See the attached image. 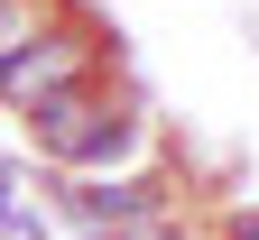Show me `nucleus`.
<instances>
[{
	"mask_svg": "<svg viewBox=\"0 0 259 240\" xmlns=\"http://www.w3.org/2000/svg\"><path fill=\"white\" fill-rule=\"evenodd\" d=\"M65 213H74L83 231H130V222L167 213V185L157 176H83L74 194H65Z\"/></svg>",
	"mask_w": 259,
	"mask_h": 240,
	"instance_id": "7ed1b4c3",
	"label": "nucleus"
},
{
	"mask_svg": "<svg viewBox=\"0 0 259 240\" xmlns=\"http://www.w3.org/2000/svg\"><path fill=\"white\" fill-rule=\"evenodd\" d=\"M74 83H102V28H93V19H47L37 37L0 65V102H10L19 120L37 111V102L74 92Z\"/></svg>",
	"mask_w": 259,
	"mask_h": 240,
	"instance_id": "f03ea898",
	"label": "nucleus"
},
{
	"mask_svg": "<svg viewBox=\"0 0 259 240\" xmlns=\"http://www.w3.org/2000/svg\"><path fill=\"white\" fill-rule=\"evenodd\" d=\"M111 240H204V231H194V222H176V203H167V213L130 222V231H111Z\"/></svg>",
	"mask_w": 259,
	"mask_h": 240,
	"instance_id": "39448f33",
	"label": "nucleus"
},
{
	"mask_svg": "<svg viewBox=\"0 0 259 240\" xmlns=\"http://www.w3.org/2000/svg\"><path fill=\"white\" fill-rule=\"evenodd\" d=\"M28 139H37L47 166L111 176L120 157L148 148V120H139V102H130V92H111V83H74V92H56V102L28 111Z\"/></svg>",
	"mask_w": 259,
	"mask_h": 240,
	"instance_id": "f257e3e1",
	"label": "nucleus"
},
{
	"mask_svg": "<svg viewBox=\"0 0 259 240\" xmlns=\"http://www.w3.org/2000/svg\"><path fill=\"white\" fill-rule=\"evenodd\" d=\"M222 240H259V203H241V213L222 222Z\"/></svg>",
	"mask_w": 259,
	"mask_h": 240,
	"instance_id": "423d86ee",
	"label": "nucleus"
},
{
	"mask_svg": "<svg viewBox=\"0 0 259 240\" xmlns=\"http://www.w3.org/2000/svg\"><path fill=\"white\" fill-rule=\"evenodd\" d=\"M37 28H47V0H0V65L37 37Z\"/></svg>",
	"mask_w": 259,
	"mask_h": 240,
	"instance_id": "20e7f679",
	"label": "nucleus"
}]
</instances>
